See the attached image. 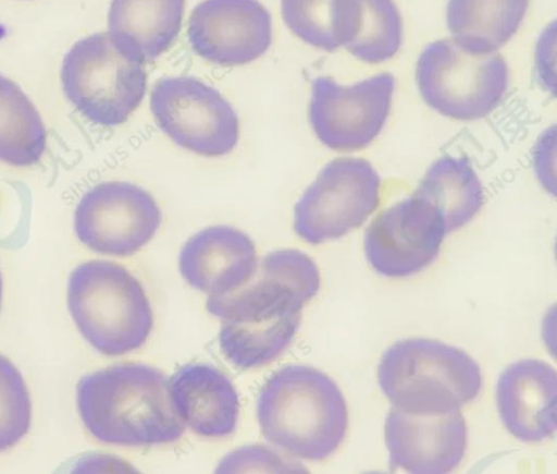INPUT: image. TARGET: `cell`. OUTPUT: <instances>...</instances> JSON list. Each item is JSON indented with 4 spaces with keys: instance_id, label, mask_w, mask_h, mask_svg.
<instances>
[{
    "instance_id": "obj_14",
    "label": "cell",
    "mask_w": 557,
    "mask_h": 474,
    "mask_svg": "<svg viewBox=\"0 0 557 474\" xmlns=\"http://www.w3.org/2000/svg\"><path fill=\"white\" fill-rule=\"evenodd\" d=\"M389 464L410 473L442 474L455 470L467 446L460 411L414 414L392 406L385 421Z\"/></svg>"
},
{
    "instance_id": "obj_2",
    "label": "cell",
    "mask_w": 557,
    "mask_h": 474,
    "mask_svg": "<svg viewBox=\"0 0 557 474\" xmlns=\"http://www.w3.org/2000/svg\"><path fill=\"white\" fill-rule=\"evenodd\" d=\"M76 402L86 429L104 443L165 445L184 432L165 376L146 364L122 363L85 375L76 386Z\"/></svg>"
},
{
    "instance_id": "obj_20",
    "label": "cell",
    "mask_w": 557,
    "mask_h": 474,
    "mask_svg": "<svg viewBox=\"0 0 557 474\" xmlns=\"http://www.w3.org/2000/svg\"><path fill=\"white\" fill-rule=\"evenodd\" d=\"M529 0H448L451 38L474 52H493L517 32Z\"/></svg>"
},
{
    "instance_id": "obj_24",
    "label": "cell",
    "mask_w": 557,
    "mask_h": 474,
    "mask_svg": "<svg viewBox=\"0 0 557 474\" xmlns=\"http://www.w3.org/2000/svg\"><path fill=\"white\" fill-rule=\"evenodd\" d=\"M335 0H281L283 21L304 42L325 51L338 48L333 28Z\"/></svg>"
},
{
    "instance_id": "obj_4",
    "label": "cell",
    "mask_w": 557,
    "mask_h": 474,
    "mask_svg": "<svg viewBox=\"0 0 557 474\" xmlns=\"http://www.w3.org/2000/svg\"><path fill=\"white\" fill-rule=\"evenodd\" d=\"M66 296L79 332L104 355L138 350L151 332L153 316L145 289L115 262L90 259L75 267Z\"/></svg>"
},
{
    "instance_id": "obj_10",
    "label": "cell",
    "mask_w": 557,
    "mask_h": 474,
    "mask_svg": "<svg viewBox=\"0 0 557 474\" xmlns=\"http://www.w3.org/2000/svg\"><path fill=\"white\" fill-rule=\"evenodd\" d=\"M161 219V209L148 191L126 181H104L79 199L74 231L95 253L127 257L152 240Z\"/></svg>"
},
{
    "instance_id": "obj_5",
    "label": "cell",
    "mask_w": 557,
    "mask_h": 474,
    "mask_svg": "<svg viewBox=\"0 0 557 474\" xmlns=\"http://www.w3.org/2000/svg\"><path fill=\"white\" fill-rule=\"evenodd\" d=\"M377 378L392 406L414 414L460 410L478 396L482 381L479 365L465 351L422 338L386 349Z\"/></svg>"
},
{
    "instance_id": "obj_25",
    "label": "cell",
    "mask_w": 557,
    "mask_h": 474,
    "mask_svg": "<svg viewBox=\"0 0 557 474\" xmlns=\"http://www.w3.org/2000/svg\"><path fill=\"white\" fill-rule=\"evenodd\" d=\"M1 302H2V277L0 272V309H1Z\"/></svg>"
},
{
    "instance_id": "obj_9",
    "label": "cell",
    "mask_w": 557,
    "mask_h": 474,
    "mask_svg": "<svg viewBox=\"0 0 557 474\" xmlns=\"http://www.w3.org/2000/svg\"><path fill=\"white\" fill-rule=\"evenodd\" d=\"M380 183L368 160L333 159L294 206L296 234L310 244H320L360 227L379 205Z\"/></svg>"
},
{
    "instance_id": "obj_11",
    "label": "cell",
    "mask_w": 557,
    "mask_h": 474,
    "mask_svg": "<svg viewBox=\"0 0 557 474\" xmlns=\"http://www.w3.org/2000/svg\"><path fill=\"white\" fill-rule=\"evenodd\" d=\"M395 78L382 72L354 85L326 76L313 80L309 121L318 139L336 151L367 147L381 132L391 110Z\"/></svg>"
},
{
    "instance_id": "obj_19",
    "label": "cell",
    "mask_w": 557,
    "mask_h": 474,
    "mask_svg": "<svg viewBox=\"0 0 557 474\" xmlns=\"http://www.w3.org/2000/svg\"><path fill=\"white\" fill-rule=\"evenodd\" d=\"M333 28L338 47L367 63L391 59L401 42V19L393 0H335Z\"/></svg>"
},
{
    "instance_id": "obj_3",
    "label": "cell",
    "mask_w": 557,
    "mask_h": 474,
    "mask_svg": "<svg viewBox=\"0 0 557 474\" xmlns=\"http://www.w3.org/2000/svg\"><path fill=\"white\" fill-rule=\"evenodd\" d=\"M257 416L268 441L312 461L333 454L348 426L346 402L337 385L304 365L285 366L264 382Z\"/></svg>"
},
{
    "instance_id": "obj_12",
    "label": "cell",
    "mask_w": 557,
    "mask_h": 474,
    "mask_svg": "<svg viewBox=\"0 0 557 474\" xmlns=\"http://www.w3.org/2000/svg\"><path fill=\"white\" fill-rule=\"evenodd\" d=\"M446 233L441 211L413 194L371 221L364 234L366 256L384 277L412 276L434 260Z\"/></svg>"
},
{
    "instance_id": "obj_6",
    "label": "cell",
    "mask_w": 557,
    "mask_h": 474,
    "mask_svg": "<svg viewBox=\"0 0 557 474\" xmlns=\"http://www.w3.org/2000/svg\"><path fill=\"white\" fill-rule=\"evenodd\" d=\"M60 78L74 108L89 122L107 127L125 123L147 89L145 64L108 32L77 40L63 58Z\"/></svg>"
},
{
    "instance_id": "obj_22",
    "label": "cell",
    "mask_w": 557,
    "mask_h": 474,
    "mask_svg": "<svg viewBox=\"0 0 557 474\" xmlns=\"http://www.w3.org/2000/svg\"><path fill=\"white\" fill-rule=\"evenodd\" d=\"M47 148V130L33 101L0 74V161L18 168L38 163Z\"/></svg>"
},
{
    "instance_id": "obj_8",
    "label": "cell",
    "mask_w": 557,
    "mask_h": 474,
    "mask_svg": "<svg viewBox=\"0 0 557 474\" xmlns=\"http://www.w3.org/2000/svg\"><path fill=\"white\" fill-rule=\"evenodd\" d=\"M150 110L159 129L180 147L214 158L234 150L239 120L228 100L215 88L191 76L156 82Z\"/></svg>"
},
{
    "instance_id": "obj_15",
    "label": "cell",
    "mask_w": 557,
    "mask_h": 474,
    "mask_svg": "<svg viewBox=\"0 0 557 474\" xmlns=\"http://www.w3.org/2000/svg\"><path fill=\"white\" fill-rule=\"evenodd\" d=\"M182 277L209 296L225 295L245 285L258 269L255 243L242 230L212 226L190 236L178 255Z\"/></svg>"
},
{
    "instance_id": "obj_1",
    "label": "cell",
    "mask_w": 557,
    "mask_h": 474,
    "mask_svg": "<svg viewBox=\"0 0 557 474\" xmlns=\"http://www.w3.org/2000/svg\"><path fill=\"white\" fill-rule=\"evenodd\" d=\"M319 288V269L305 253L285 248L267 254L257 278L234 292L207 300V309L222 319V353L244 368L276 358L292 342L301 309Z\"/></svg>"
},
{
    "instance_id": "obj_18",
    "label": "cell",
    "mask_w": 557,
    "mask_h": 474,
    "mask_svg": "<svg viewBox=\"0 0 557 474\" xmlns=\"http://www.w3.org/2000/svg\"><path fill=\"white\" fill-rule=\"evenodd\" d=\"M185 0H112L108 33L145 64L164 53L182 27Z\"/></svg>"
},
{
    "instance_id": "obj_23",
    "label": "cell",
    "mask_w": 557,
    "mask_h": 474,
    "mask_svg": "<svg viewBox=\"0 0 557 474\" xmlns=\"http://www.w3.org/2000/svg\"><path fill=\"white\" fill-rule=\"evenodd\" d=\"M30 418L26 382L15 365L0 354V451L12 448L28 433Z\"/></svg>"
},
{
    "instance_id": "obj_16",
    "label": "cell",
    "mask_w": 557,
    "mask_h": 474,
    "mask_svg": "<svg viewBox=\"0 0 557 474\" xmlns=\"http://www.w3.org/2000/svg\"><path fill=\"white\" fill-rule=\"evenodd\" d=\"M557 374L547 363L527 358L498 378L496 398L503 424L522 441H540L556 429Z\"/></svg>"
},
{
    "instance_id": "obj_7",
    "label": "cell",
    "mask_w": 557,
    "mask_h": 474,
    "mask_svg": "<svg viewBox=\"0 0 557 474\" xmlns=\"http://www.w3.org/2000/svg\"><path fill=\"white\" fill-rule=\"evenodd\" d=\"M416 80L423 100L441 114L476 120L500 102L508 70L496 51L474 52L453 38L428 45L420 53Z\"/></svg>"
},
{
    "instance_id": "obj_21",
    "label": "cell",
    "mask_w": 557,
    "mask_h": 474,
    "mask_svg": "<svg viewBox=\"0 0 557 474\" xmlns=\"http://www.w3.org/2000/svg\"><path fill=\"white\" fill-rule=\"evenodd\" d=\"M414 194L441 211L447 232L468 223L483 203L480 180L467 157L444 156L437 159L428 169Z\"/></svg>"
},
{
    "instance_id": "obj_13",
    "label": "cell",
    "mask_w": 557,
    "mask_h": 474,
    "mask_svg": "<svg viewBox=\"0 0 557 474\" xmlns=\"http://www.w3.org/2000/svg\"><path fill=\"white\" fill-rule=\"evenodd\" d=\"M187 37L194 52L222 66L250 63L272 42V17L258 0H203L193 10Z\"/></svg>"
},
{
    "instance_id": "obj_17",
    "label": "cell",
    "mask_w": 557,
    "mask_h": 474,
    "mask_svg": "<svg viewBox=\"0 0 557 474\" xmlns=\"http://www.w3.org/2000/svg\"><path fill=\"white\" fill-rule=\"evenodd\" d=\"M168 387L176 414L195 434L222 438L234 433L238 396L220 369L209 364L188 363L172 375Z\"/></svg>"
}]
</instances>
